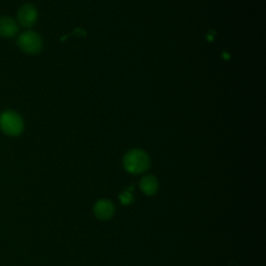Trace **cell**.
I'll return each mask as SVG.
<instances>
[{
  "label": "cell",
  "instance_id": "6da1fadb",
  "mask_svg": "<svg viewBox=\"0 0 266 266\" xmlns=\"http://www.w3.org/2000/svg\"><path fill=\"white\" fill-rule=\"evenodd\" d=\"M124 168L131 174H141L150 168V157L141 149H132L124 157Z\"/></svg>",
  "mask_w": 266,
  "mask_h": 266
},
{
  "label": "cell",
  "instance_id": "7a4b0ae2",
  "mask_svg": "<svg viewBox=\"0 0 266 266\" xmlns=\"http://www.w3.org/2000/svg\"><path fill=\"white\" fill-rule=\"evenodd\" d=\"M0 128L5 134L17 136L22 133L24 122L18 112L6 110L0 114Z\"/></svg>",
  "mask_w": 266,
  "mask_h": 266
},
{
  "label": "cell",
  "instance_id": "3957f363",
  "mask_svg": "<svg viewBox=\"0 0 266 266\" xmlns=\"http://www.w3.org/2000/svg\"><path fill=\"white\" fill-rule=\"evenodd\" d=\"M19 48L27 54H38L43 46V41L40 34L32 31H26L19 35L17 40Z\"/></svg>",
  "mask_w": 266,
  "mask_h": 266
},
{
  "label": "cell",
  "instance_id": "277c9868",
  "mask_svg": "<svg viewBox=\"0 0 266 266\" xmlns=\"http://www.w3.org/2000/svg\"><path fill=\"white\" fill-rule=\"evenodd\" d=\"M18 22L23 27H31L38 19V11L32 4L26 3L18 11Z\"/></svg>",
  "mask_w": 266,
  "mask_h": 266
},
{
  "label": "cell",
  "instance_id": "5b68a950",
  "mask_svg": "<svg viewBox=\"0 0 266 266\" xmlns=\"http://www.w3.org/2000/svg\"><path fill=\"white\" fill-rule=\"evenodd\" d=\"M95 215L102 220H107L113 217L114 206L109 200H100L94 207Z\"/></svg>",
  "mask_w": 266,
  "mask_h": 266
},
{
  "label": "cell",
  "instance_id": "8992f818",
  "mask_svg": "<svg viewBox=\"0 0 266 266\" xmlns=\"http://www.w3.org/2000/svg\"><path fill=\"white\" fill-rule=\"evenodd\" d=\"M19 31L16 21L11 17H0V35L4 38H13Z\"/></svg>",
  "mask_w": 266,
  "mask_h": 266
},
{
  "label": "cell",
  "instance_id": "52a82bcc",
  "mask_svg": "<svg viewBox=\"0 0 266 266\" xmlns=\"http://www.w3.org/2000/svg\"><path fill=\"white\" fill-rule=\"evenodd\" d=\"M140 186H141V189L142 190L143 193H145V195L153 196L158 190V181L154 176L148 175L141 179Z\"/></svg>",
  "mask_w": 266,
  "mask_h": 266
},
{
  "label": "cell",
  "instance_id": "ba28073f",
  "mask_svg": "<svg viewBox=\"0 0 266 266\" xmlns=\"http://www.w3.org/2000/svg\"><path fill=\"white\" fill-rule=\"evenodd\" d=\"M120 200H121V203L127 206L130 204L132 201H133V197L132 195L129 191H124L123 193H121V196H120Z\"/></svg>",
  "mask_w": 266,
  "mask_h": 266
}]
</instances>
